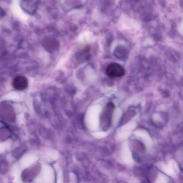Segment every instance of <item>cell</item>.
Returning a JSON list of instances; mask_svg holds the SVG:
<instances>
[{"mask_svg": "<svg viewBox=\"0 0 183 183\" xmlns=\"http://www.w3.org/2000/svg\"><path fill=\"white\" fill-rule=\"evenodd\" d=\"M135 114V113L134 111H131L129 112H127L126 113L125 115L123 117L122 120H121V123L124 124L128 122V121L131 120V118H132Z\"/></svg>", "mask_w": 183, "mask_h": 183, "instance_id": "cell-4", "label": "cell"}, {"mask_svg": "<svg viewBox=\"0 0 183 183\" xmlns=\"http://www.w3.org/2000/svg\"><path fill=\"white\" fill-rule=\"evenodd\" d=\"M115 106L112 102L107 104L104 109L100 119L101 126L105 131L107 130L110 127L112 122Z\"/></svg>", "mask_w": 183, "mask_h": 183, "instance_id": "cell-1", "label": "cell"}, {"mask_svg": "<svg viewBox=\"0 0 183 183\" xmlns=\"http://www.w3.org/2000/svg\"><path fill=\"white\" fill-rule=\"evenodd\" d=\"M125 70L122 66L117 63L110 64L106 68V75L111 78L121 77L125 75Z\"/></svg>", "mask_w": 183, "mask_h": 183, "instance_id": "cell-2", "label": "cell"}, {"mask_svg": "<svg viewBox=\"0 0 183 183\" xmlns=\"http://www.w3.org/2000/svg\"><path fill=\"white\" fill-rule=\"evenodd\" d=\"M12 86L16 90L23 91L27 87L28 81L27 79L23 76H19L15 78L12 82Z\"/></svg>", "mask_w": 183, "mask_h": 183, "instance_id": "cell-3", "label": "cell"}]
</instances>
